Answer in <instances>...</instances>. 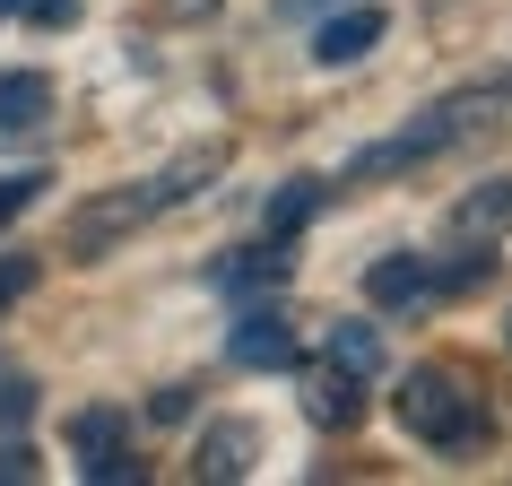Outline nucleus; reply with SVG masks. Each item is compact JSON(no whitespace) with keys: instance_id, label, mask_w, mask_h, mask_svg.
Wrapping results in <instances>:
<instances>
[{"instance_id":"f257e3e1","label":"nucleus","mask_w":512,"mask_h":486,"mask_svg":"<svg viewBox=\"0 0 512 486\" xmlns=\"http://www.w3.org/2000/svg\"><path fill=\"white\" fill-rule=\"evenodd\" d=\"M226 174V148H183L174 165H157V174H139V183H122V191H96L87 209H70V226H61V252L70 261H105L122 235H139V226H157L165 209H183V200H200V191Z\"/></svg>"},{"instance_id":"f03ea898","label":"nucleus","mask_w":512,"mask_h":486,"mask_svg":"<svg viewBox=\"0 0 512 486\" xmlns=\"http://www.w3.org/2000/svg\"><path fill=\"white\" fill-rule=\"evenodd\" d=\"M512 113V70H486V79L452 87V96H434L426 113H408L391 139H374V148H356L348 165H339V183H382V174H408V165H434L443 148H460V139L495 131Z\"/></svg>"},{"instance_id":"7ed1b4c3","label":"nucleus","mask_w":512,"mask_h":486,"mask_svg":"<svg viewBox=\"0 0 512 486\" xmlns=\"http://www.w3.org/2000/svg\"><path fill=\"white\" fill-rule=\"evenodd\" d=\"M391 408H400V426L417 434V443H434V452H452V460L486 443V408H478V391H469L452 365H408L400 391H391Z\"/></svg>"},{"instance_id":"20e7f679","label":"nucleus","mask_w":512,"mask_h":486,"mask_svg":"<svg viewBox=\"0 0 512 486\" xmlns=\"http://www.w3.org/2000/svg\"><path fill=\"white\" fill-rule=\"evenodd\" d=\"M226 356H235L243 374H296L304 365V348H296V330H287L278 304H243L235 330H226Z\"/></svg>"},{"instance_id":"39448f33","label":"nucleus","mask_w":512,"mask_h":486,"mask_svg":"<svg viewBox=\"0 0 512 486\" xmlns=\"http://www.w3.org/2000/svg\"><path fill=\"white\" fill-rule=\"evenodd\" d=\"M287 270H296V252H287L278 235H261V243H243V252H226V261H209V287L235 296V304H261V296L287 287Z\"/></svg>"},{"instance_id":"423d86ee","label":"nucleus","mask_w":512,"mask_h":486,"mask_svg":"<svg viewBox=\"0 0 512 486\" xmlns=\"http://www.w3.org/2000/svg\"><path fill=\"white\" fill-rule=\"evenodd\" d=\"M391 35V9H374V0H356V9H339V18H322L313 27V61L322 70H348V61H365Z\"/></svg>"},{"instance_id":"0eeeda50","label":"nucleus","mask_w":512,"mask_h":486,"mask_svg":"<svg viewBox=\"0 0 512 486\" xmlns=\"http://www.w3.org/2000/svg\"><path fill=\"white\" fill-rule=\"evenodd\" d=\"M252 452H261V434L243 426V417H217V426L191 443V478L200 486H235V478H252Z\"/></svg>"},{"instance_id":"6e6552de","label":"nucleus","mask_w":512,"mask_h":486,"mask_svg":"<svg viewBox=\"0 0 512 486\" xmlns=\"http://www.w3.org/2000/svg\"><path fill=\"white\" fill-rule=\"evenodd\" d=\"M426 296H434V261H417V252H382L365 270V304L374 313H417Z\"/></svg>"},{"instance_id":"1a4fd4ad","label":"nucleus","mask_w":512,"mask_h":486,"mask_svg":"<svg viewBox=\"0 0 512 486\" xmlns=\"http://www.w3.org/2000/svg\"><path fill=\"white\" fill-rule=\"evenodd\" d=\"M330 191H339V183H322V174H296V183H278V191H270V209H261V235L296 243L304 226L330 209Z\"/></svg>"},{"instance_id":"9d476101","label":"nucleus","mask_w":512,"mask_h":486,"mask_svg":"<svg viewBox=\"0 0 512 486\" xmlns=\"http://www.w3.org/2000/svg\"><path fill=\"white\" fill-rule=\"evenodd\" d=\"M304 417H313V426H330V434H348L356 417H365V382L339 374V365H322V374H313V391H304Z\"/></svg>"},{"instance_id":"9b49d317","label":"nucleus","mask_w":512,"mask_h":486,"mask_svg":"<svg viewBox=\"0 0 512 486\" xmlns=\"http://www.w3.org/2000/svg\"><path fill=\"white\" fill-rule=\"evenodd\" d=\"M504 226H512V174L478 183V191H469V200L452 209V235H460V243H495Z\"/></svg>"},{"instance_id":"f8f14e48","label":"nucleus","mask_w":512,"mask_h":486,"mask_svg":"<svg viewBox=\"0 0 512 486\" xmlns=\"http://www.w3.org/2000/svg\"><path fill=\"white\" fill-rule=\"evenodd\" d=\"M322 365H339V374H356V382H374V374H382V330H374V322H330Z\"/></svg>"},{"instance_id":"ddd939ff","label":"nucleus","mask_w":512,"mask_h":486,"mask_svg":"<svg viewBox=\"0 0 512 486\" xmlns=\"http://www.w3.org/2000/svg\"><path fill=\"white\" fill-rule=\"evenodd\" d=\"M53 113V79L44 70H0V131H35Z\"/></svg>"},{"instance_id":"4468645a","label":"nucleus","mask_w":512,"mask_h":486,"mask_svg":"<svg viewBox=\"0 0 512 486\" xmlns=\"http://www.w3.org/2000/svg\"><path fill=\"white\" fill-rule=\"evenodd\" d=\"M70 443H79V460L113 452V443H131V417H122V408H79V417H70Z\"/></svg>"},{"instance_id":"2eb2a0df","label":"nucleus","mask_w":512,"mask_h":486,"mask_svg":"<svg viewBox=\"0 0 512 486\" xmlns=\"http://www.w3.org/2000/svg\"><path fill=\"white\" fill-rule=\"evenodd\" d=\"M486 278H495V252H486V243H469L460 261H443V270H434V296H478Z\"/></svg>"},{"instance_id":"dca6fc26","label":"nucleus","mask_w":512,"mask_h":486,"mask_svg":"<svg viewBox=\"0 0 512 486\" xmlns=\"http://www.w3.org/2000/svg\"><path fill=\"white\" fill-rule=\"evenodd\" d=\"M79 478L87 486H139V478H148V460H131V443H113V452H87L79 460Z\"/></svg>"},{"instance_id":"f3484780","label":"nucleus","mask_w":512,"mask_h":486,"mask_svg":"<svg viewBox=\"0 0 512 486\" xmlns=\"http://www.w3.org/2000/svg\"><path fill=\"white\" fill-rule=\"evenodd\" d=\"M35 191H44V174H0V235L35 209Z\"/></svg>"},{"instance_id":"a211bd4d","label":"nucleus","mask_w":512,"mask_h":486,"mask_svg":"<svg viewBox=\"0 0 512 486\" xmlns=\"http://www.w3.org/2000/svg\"><path fill=\"white\" fill-rule=\"evenodd\" d=\"M35 296V252H0V304Z\"/></svg>"},{"instance_id":"6ab92c4d","label":"nucleus","mask_w":512,"mask_h":486,"mask_svg":"<svg viewBox=\"0 0 512 486\" xmlns=\"http://www.w3.org/2000/svg\"><path fill=\"white\" fill-rule=\"evenodd\" d=\"M35 417V382H0V434H18Z\"/></svg>"},{"instance_id":"aec40b11","label":"nucleus","mask_w":512,"mask_h":486,"mask_svg":"<svg viewBox=\"0 0 512 486\" xmlns=\"http://www.w3.org/2000/svg\"><path fill=\"white\" fill-rule=\"evenodd\" d=\"M27 478H35V443L0 434V486H27Z\"/></svg>"},{"instance_id":"412c9836","label":"nucleus","mask_w":512,"mask_h":486,"mask_svg":"<svg viewBox=\"0 0 512 486\" xmlns=\"http://www.w3.org/2000/svg\"><path fill=\"white\" fill-rule=\"evenodd\" d=\"M148 417H157V426H183L191 417V382H165L157 400H148Z\"/></svg>"},{"instance_id":"4be33fe9","label":"nucleus","mask_w":512,"mask_h":486,"mask_svg":"<svg viewBox=\"0 0 512 486\" xmlns=\"http://www.w3.org/2000/svg\"><path fill=\"white\" fill-rule=\"evenodd\" d=\"M18 18H35V27H70V18H79V0H27Z\"/></svg>"},{"instance_id":"5701e85b","label":"nucleus","mask_w":512,"mask_h":486,"mask_svg":"<svg viewBox=\"0 0 512 486\" xmlns=\"http://www.w3.org/2000/svg\"><path fill=\"white\" fill-rule=\"evenodd\" d=\"M18 9H27V0H0V18H18Z\"/></svg>"},{"instance_id":"b1692460","label":"nucleus","mask_w":512,"mask_h":486,"mask_svg":"<svg viewBox=\"0 0 512 486\" xmlns=\"http://www.w3.org/2000/svg\"><path fill=\"white\" fill-rule=\"evenodd\" d=\"M504 339H512V322H504Z\"/></svg>"}]
</instances>
